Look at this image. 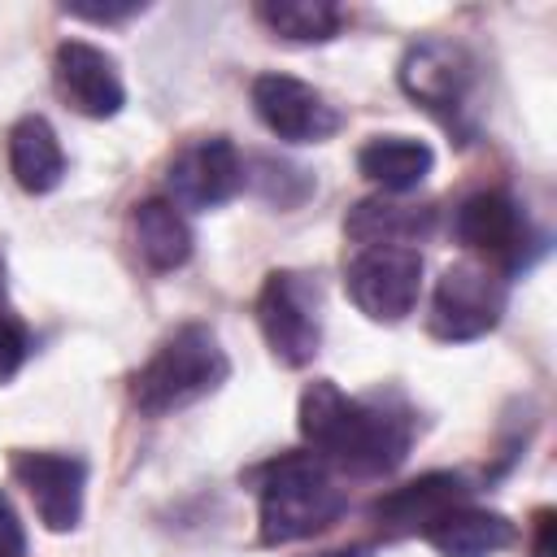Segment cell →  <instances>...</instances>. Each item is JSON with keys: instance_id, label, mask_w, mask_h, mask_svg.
Masks as SVG:
<instances>
[{"instance_id": "16", "label": "cell", "mask_w": 557, "mask_h": 557, "mask_svg": "<svg viewBox=\"0 0 557 557\" xmlns=\"http://www.w3.org/2000/svg\"><path fill=\"white\" fill-rule=\"evenodd\" d=\"M435 165V152L431 144L422 139H409V135H374L370 144H361L357 152V170L379 183L383 191H413Z\"/></svg>"}, {"instance_id": "17", "label": "cell", "mask_w": 557, "mask_h": 557, "mask_svg": "<svg viewBox=\"0 0 557 557\" xmlns=\"http://www.w3.org/2000/svg\"><path fill=\"white\" fill-rule=\"evenodd\" d=\"M131 231H135V248H139L148 270L165 274V270H178L191 257V226L174 209V200H144V205H135Z\"/></svg>"}, {"instance_id": "9", "label": "cell", "mask_w": 557, "mask_h": 557, "mask_svg": "<svg viewBox=\"0 0 557 557\" xmlns=\"http://www.w3.org/2000/svg\"><path fill=\"white\" fill-rule=\"evenodd\" d=\"M252 109L265 122V131L287 144H322L339 131V113L326 104V96L292 74H257Z\"/></svg>"}, {"instance_id": "4", "label": "cell", "mask_w": 557, "mask_h": 557, "mask_svg": "<svg viewBox=\"0 0 557 557\" xmlns=\"http://www.w3.org/2000/svg\"><path fill=\"white\" fill-rule=\"evenodd\" d=\"M261 335L283 366H309L322 344V296L318 283L300 270H270L257 292Z\"/></svg>"}, {"instance_id": "5", "label": "cell", "mask_w": 557, "mask_h": 557, "mask_svg": "<svg viewBox=\"0 0 557 557\" xmlns=\"http://www.w3.org/2000/svg\"><path fill=\"white\" fill-rule=\"evenodd\" d=\"M505 313V278L483 261H457L440 274L426 326L444 344H466L487 335Z\"/></svg>"}, {"instance_id": "6", "label": "cell", "mask_w": 557, "mask_h": 557, "mask_svg": "<svg viewBox=\"0 0 557 557\" xmlns=\"http://www.w3.org/2000/svg\"><path fill=\"white\" fill-rule=\"evenodd\" d=\"M457 239L496 274H513L531 265V257L544 248V239L531 231L527 213L505 191H474L457 209Z\"/></svg>"}, {"instance_id": "25", "label": "cell", "mask_w": 557, "mask_h": 557, "mask_svg": "<svg viewBox=\"0 0 557 557\" xmlns=\"http://www.w3.org/2000/svg\"><path fill=\"white\" fill-rule=\"evenodd\" d=\"M4 305H9V278H4V261H0V313H4Z\"/></svg>"}, {"instance_id": "13", "label": "cell", "mask_w": 557, "mask_h": 557, "mask_svg": "<svg viewBox=\"0 0 557 557\" xmlns=\"http://www.w3.org/2000/svg\"><path fill=\"white\" fill-rule=\"evenodd\" d=\"M466 500H470V483L453 470H435L405 487L383 492L370 505V518L387 540H405V535H426L431 522H440L453 505H466Z\"/></svg>"}, {"instance_id": "15", "label": "cell", "mask_w": 557, "mask_h": 557, "mask_svg": "<svg viewBox=\"0 0 557 557\" xmlns=\"http://www.w3.org/2000/svg\"><path fill=\"white\" fill-rule=\"evenodd\" d=\"M9 170H13L17 187L30 191V196H44V191L61 187V178H65V152L57 144V131L39 113L22 117L9 131Z\"/></svg>"}, {"instance_id": "22", "label": "cell", "mask_w": 557, "mask_h": 557, "mask_svg": "<svg viewBox=\"0 0 557 557\" xmlns=\"http://www.w3.org/2000/svg\"><path fill=\"white\" fill-rule=\"evenodd\" d=\"M65 13L87 17V22H126V17L144 13V4L139 0H131V4H65Z\"/></svg>"}, {"instance_id": "1", "label": "cell", "mask_w": 557, "mask_h": 557, "mask_svg": "<svg viewBox=\"0 0 557 557\" xmlns=\"http://www.w3.org/2000/svg\"><path fill=\"white\" fill-rule=\"evenodd\" d=\"M300 440L326 470L379 479L409 457L413 422L392 405L344 396L331 379H318L300 392Z\"/></svg>"}, {"instance_id": "7", "label": "cell", "mask_w": 557, "mask_h": 557, "mask_svg": "<svg viewBox=\"0 0 557 557\" xmlns=\"http://www.w3.org/2000/svg\"><path fill=\"white\" fill-rule=\"evenodd\" d=\"M344 287H348L352 305L370 322H400L418 305L422 252L418 248H405V244H366L348 261Z\"/></svg>"}, {"instance_id": "20", "label": "cell", "mask_w": 557, "mask_h": 557, "mask_svg": "<svg viewBox=\"0 0 557 557\" xmlns=\"http://www.w3.org/2000/svg\"><path fill=\"white\" fill-rule=\"evenodd\" d=\"M26 357H30V335H26V326H22L17 318L0 313V383H9V379L22 370Z\"/></svg>"}, {"instance_id": "8", "label": "cell", "mask_w": 557, "mask_h": 557, "mask_svg": "<svg viewBox=\"0 0 557 557\" xmlns=\"http://www.w3.org/2000/svg\"><path fill=\"white\" fill-rule=\"evenodd\" d=\"M13 479L35 500V513L48 531H74L83 518V487H87V461L74 453H35L17 448L9 457Z\"/></svg>"}, {"instance_id": "10", "label": "cell", "mask_w": 557, "mask_h": 557, "mask_svg": "<svg viewBox=\"0 0 557 557\" xmlns=\"http://www.w3.org/2000/svg\"><path fill=\"white\" fill-rule=\"evenodd\" d=\"M244 187V161L226 135H205L170 161V191L183 209H218Z\"/></svg>"}, {"instance_id": "23", "label": "cell", "mask_w": 557, "mask_h": 557, "mask_svg": "<svg viewBox=\"0 0 557 557\" xmlns=\"http://www.w3.org/2000/svg\"><path fill=\"white\" fill-rule=\"evenodd\" d=\"M531 557H553V509H540V513H535V544H531Z\"/></svg>"}, {"instance_id": "2", "label": "cell", "mask_w": 557, "mask_h": 557, "mask_svg": "<svg viewBox=\"0 0 557 557\" xmlns=\"http://www.w3.org/2000/svg\"><path fill=\"white\" fill-rule=\"evenodd\" d=\"M261 505V544H296L326 531L344 513V492L313 453H278L248 470Z\"/></svg>"}, {"instance_id": "21", "label": "cell", "mask_w": 557, "mask_h": 557, "mask_svg": "<svg viewBox=\"0 0 557 557\" xmlns=\"http://www.w3.org/2000/svg\"><path fill=\"white\" fill-rule=\"evenodd\" d=\"M0 557H26V531L4 496H0Z\"/></svg>"}, {"instance_id": "19", "label": "cell", "mask_w": 557, "mask_h": 557, "mask_svg": "<svg viewBox=\"0 0 557 557\" xmlns=\"http://www.w3.org/2000/svg\"><path fill=\"white\" fill-rule=\"evenodd\" d=\"M344 231H348L352 239H361V248H366V244H405V248H409V239H418V235L431 231V209L361 200V205L348 213Z\"/></svg>"}, {"instance_id": "3", "label": "cell", "mask_w": 557, "mask_h": 557, "mask_svg": "<svg viewBox=\"0 0 557 557\" xmlns=\"http://www.w3.org/2000/svg\"><path fill=\"white\" fill-rule=\"evenodd\" d=\"M231 374V361L218 344V335L200 322L178 326L161 348L135 370L131 379V400L148 418H165L174 409L196 405L200 396L218 392Z\"/></svg>"}, {"instance_id": "14", "label": "cell", "mask_w": 557, "mask_h": 557, "mask_svg": "<svg viewBox=\"0 0 557 557\" xmlns=\"http://www.w3.org/2000/svg\"><path fill=\"white\" fill-rule=\"evenodd\" d=\"M440 557H496L518 540V527L496 513V509H479V505H453L440 522L426 527L422 535Z\"/></svg>"}, {"instance_id": "24", "label": "cell", "mask_w": 557, "mask_h": 557, "mask_svg": "<svg viewBox=\"0 0 557 557\" xmlns=\"http://www.w3.org/2000/svg\"><path fill=\"white\" fill-rule=\"evenodd\" d=\"M313 557H374L370 544H344V548H326V553H313Z\"/></svg>"}, {"instance_id": "18", "label": "cell", "mask_w": 557, "mask_h": 557, "mask_svg": "<svg viewBox=\"0 0 557 557\" xmlns=\"http://www.w3.org/2000/svg\"><path fill=\"white\" fill-rule=\"evenodd\" d=\"M257 17L292 44H326L339 35V22H344L339 4L331 0H261Z\"/></svg>"}, {"instance_id": "11", "label": "cell", "mask_w": 557, "mask_h": 557, "mask_svg": "<svg viewBox=\"0 0 557 557\" xmlns=\"http://www.w3.org/2000/svg\"><path fill=\"white\" fill-rule=\"evenodd\" d=\"M52 83L61 91V100L83 113V117H113L122 104H126V87H122V74L113 65V57L96 44H83V39H65L52 57Z\"/></svg>"}, {"instance_id": "12", "label": "cell", "mask_w": 557, "mask_h": 557, "mask_svg": "<svg viewBox=\"0 0 557 557\" xmlns=\"http://www.w3.org/2000/svg\"><path fill=\"white\" fill-rule=\"evenodd\" d=\"M470 83H474V61L466 57V48L448 39H422L400 61V87L440 117H453L466 104Z\"/></svg>"}]
</instances>
